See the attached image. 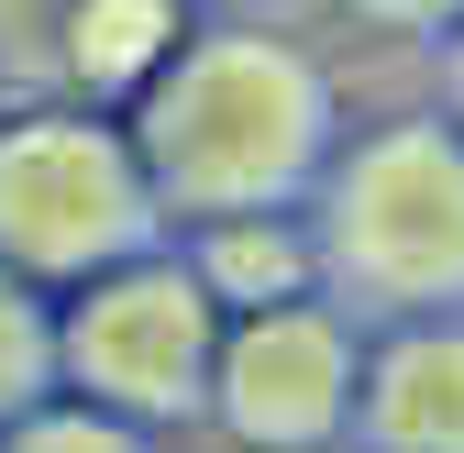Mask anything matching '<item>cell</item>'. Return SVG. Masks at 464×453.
<instances>
[{
  "label": "cell",
  "mask_w": 464,
  "mask_h": 453,
  "mask_svg": "<svg viewBox=\"0 0 464 453\" xmlns=\"http://www.w3.org/2000/svg\"><path fill=\"white\" fill-rule=\"evenodd\" d=\"M310 144H321V100L276 44L199 55L155 111V166L188 199H266L310 166Z\"/></svg>",
  "instance_id": "6da1fadb"
},
{
  "label": "cell",
  "mask_w": 464,
  "mask_h": 453,
  "mask_svg": "<svg viewBox=\"0 0 464 453\" xmlns=\"http://www.w3.org/2000/svg\"><path fill=\"white\" fill-rule=\"evenodd\" d=\"M343 255L387 299H464V155L387 133V155L343 178Z\"/></svg>",
  "instance_id": "7a4b0ae2"
},
{
  "label": "cell",
  "mask_w": 464,
  "mask_h": 453,
  "mask_svg": "<svg viewBox=\"0 0 464 453\" xmlns=\"http://www.w3.org/2000/svg\"><path fill=\"white\" fill-rule=\"evenodd\" d=\"M0 244L34 265H89L133 244V166L100 133H12L0 144Z\"/></svg>",
  "instance_id": "3957f363"
},
{
  "label": "cell",
  "mask_w": 464,
  "mask_h": 453,
  "mask_svg": "<svg viewBox=\"0 0 464 453\" xmlns=\"http://www.w3.org/2000/svg\"><path fill=\"white\" fill-rule=\"evenodd\" d=\"M67 354H78V376L100 387V399L178 410L210 376V299L188 288V276H111V288L78 310Z\"/></svg>",
  "instance_id": "277c9868"
},
{
  "label": "cell",
  "mask_w": 464,
  "mask_h": 453,
  "mask_svg": "<svg viewBox=\"0 0 464 453\" xmlns=\"http://www.w3.org/2000/svg\"><path fill=\"white\" fill-rule=\"evenodd\" d=\"M343 410V343L321 310H255L221 354V420L255 442H321Z\"/></svg>",
  "instance_id": "5b68a950"
},
{
  "label": "cell",
  "mask_w": 464,
  "mask_h": 453,
  "mask_svg": "<svg viewBox=\"0 0 464 453\" xmlns=\"http://www.w3.org/2000/svg\"><path fill=\"white\" fill-rule=\"evenodd\" d=\"M365 431L387 453H464V332H410L376 365Z\"/></svg>",
  "instance_id": "8992f818"
},
{
  "label": "cell",
  "mask_w": 464,
  "mask_h": 453,
  "mask_svg": "<svg viewBox=\"0 0 464 453\" xmlns=\"http://www.w3.org/2000/svg\"><path fill=\"white\" fill-rule=\"evenodd\" d=\"M210 276H221L232 299H276L287 276H299V255L266 244V221H244V244H210Z\"/></svg>",
  "instance_id": "52a82bcc"
},
{
  "label": "cell",
  "mask_w": 464,
  "mask_h": 453,
  "mask_svg": "<svg viewBox=\"0 0 464 453\" xmlns=\"http://www.w3.org/2000/svg\"><path fill=\"white\" fill-rule=\"evenodd\" d=\"M34 376H44V321L0 288V410H23L34 399Z\"/></svg>",
  "instance_id": "ba28073f"
},
{
  "label": "cell",
  "mask_w": 464,
  "mask_h": 453,
  "mask_svg": "<svg viewBox=\"0 0 464 453\" xmlns=\"http://www.w3.org/2000/svg\"><path fill=\"white\" fill-rule=\"evenodd\" d=\"M12 453H144V442H122L111 420H34Z\"/></svg>",
  "instance_id": "9c48e42d"
}]
</instances>
